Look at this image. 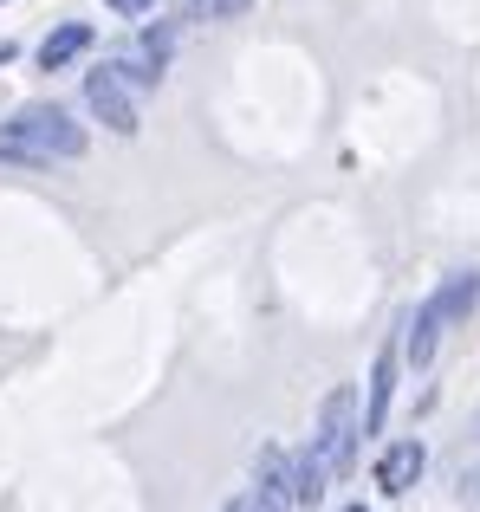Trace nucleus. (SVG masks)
<instances>
[{"label": "nucleus", "mask_w": 480, "mask_h": 512, "mask_svg": "<svg viewBox=\"0 0 480 512\" xmlns=\"http://www.w3.org/2000/svg\"><path fill=\"white\" fill-rule=\"evenodd\" d=\"M0 156H7V163H33V169L39 163H72V156H85V130H78L59 104H26V111L0 130Z\"/></svg>", "instance_id": "nucleus-1"}, {"label": "nucleus", "mask_w": 480, "mask_h": 512, "mask_svg": "<svg viewBox=\"0 0 480 512\" xmlns=\"http://www.w3.org/2000/svg\"><path fill=\"white\" fill-rule=\"evenodd\" d=\"M474 299H480V279H474V273H455V279H448V286L416 312V325H409V363H416V370L435 357L442 331H448V325H461V318L474 312Z\"/></svg>", "instance_id": "nucleus-2"}, {"label": "nucleus", "mask_w": 480, "mask_h": 512, "mask_svg": "<svg viewBox=\"0 0 480 512\" xmlns=\"http://www.w3.org/2000/svg\"><path fill=\"white\" fill-rule=\"evenodd\" d=\"M312 448H318V461L331 467V480L351 474V461H357V389H351V383H338V389L325 396L318 428H312Z\"/></svg>", "instance_id": "nucleus-3"}, {"label": "nucleus", "mask_w": 480, "mask_h": 512, "mask_svg": "<svg viewBox=\"0 0 480 512\" xmlns=\"http://www.w3.org/2000/svg\"><path fill=\"white\" fill-rule=\"evenodd\" d=\"M85 104H91V111H98L104 124L117 130V137H137V130H143V124H137V104H130L124 78H117L111 65H104V72H91V78H85Z\"/></svg>", "instance_id": "nucleus-4"}, {"label": "nucleus", "mask_w": 480, "mask_h": 512, "mask_svg": "<svg viewBox=\"0 0 480 512\" xmlns=\"http://www.w3.org/2000/svg\"><path fill=\"white\" fill-rule=\"evenodd\" d=\"M286 487H292V506H318V500H325L331 467L318 461V448H312V441H305V448L286 461Z\"/></svg>", "instance_id": "nucleus-5"}, {"label": "nucleus", "mask_w": 480, "mask_h": 512, "mask_svg": "<svg viewBox=\"0 0 480 512\" xmlns=\"http://www.w3.org/2000/svg\"><path fill=\"white\" fill-rule=\"evenodd\" d=\"M390 389H396V344L377 357V370H370V396H364V415H357V435H377L383 415H390Z\"/></svg>", "instance_id": "nucleus-6"}, {"label": "nucleus", "mask_w": 480, "mask_h": 512, "mask_svg": "<svg viewBox=\"0 0 480 512\" xmlns=\"http://www.w3.org/2000/svg\"><path fill=\"white\" fill-rule=\"evenodd\" d=\"M422 461H429V454H422V441H396V448L377 461V487L383 493H409L422 480Z\"/></svg>", "instance_id": "nucleus-7"}, {"label": "nucleus", "mask_w": 480, "mask_h": 512, "mask_svg": "<svg viewBox=\"0 0 480 512\" xmlns=\"http://www.w3.org/2000/svg\"><path fill=\"white\" fill-rule=\"evenodd\" d=\"M253 512H292V487H286V454L266 448L260 454V487H253Z\"/></svg>", "instance_id": "nucleus-8"}, {"label": "nucleus", "mask_w": 480, "mask_h": 512, "mask_svg": "<svg viewBox=\"0 0 480 512\" xmlns=\"http://www.w3.org/2000/svg\"><path fill=\"white\" fill-rule=\"evenodd\" d=\"M91 46V26H59V33H46V46H39V65H46V72H59V65H72L78 52Z\"/></svg>", "instance_id": "nucleus-9"}, {"label": "nucleus", "mask_w": 480, "mask_h": 512, "mask_svg": "<svg viewBox=\"0 0 480 512\" xmlns=\"http://www.w3.org/2000/svg\"><path fill=\"white\" fill-rule=\"evenodd\" d=\"M247 7H253V0H182L189 20H240Z\"/></svg>", "instance_id": "nucleus-10"}, {"label": "nucleus", "mask_w": 480, "mask_h": 512, "mask_svg": "<svg viewBox=\"0 0 480 512\" xmlns=\"http://www.w3.org/2000/svg\"><path fill=\"white\" fill-rule=\"evenodd\" d=\"M104 7H117V13H124V20H143V13H156V7H163V0H104Z\"/></svg>", "instance_id": "nucleus-11"}, {"label": "nucleus", "mask_w": 480, "mask_h": 512, "mask_svg": "<svg viewBox=\"0 0 480 512\" xmlns=\"http://www.w3.org/2000/svg\"><path fill=\"white\" fill-rule=\"evenodd\" d=\"M228 512H253V506H247V500H228Z\"/></svg>", "instance_id": "nucleus-12"}, {"label": "nucleus", "mask_w": 480, "mask_h": 512, "mask_svg": "<svg viewBox=\"0 0 480 512\" xmlns=\"http://www.w3.org/2000/svg\"><path fill=\"white\" fill-rule=\"evenodd\" d=\"M7 59H13V46H7V39H0V65H7Z\"/></svg>", "instance_id": "nucleus-13"}, {"label": "nucleus", "mask_w": 480, "mask_h": 512, "mask_svg": "<svg viewBox=\"0 0 480 512\" xmlns=\"http://www.w3.org/2000/svg\"><path fill=\"white\" fill-rule=\"evenodd\" d=\"M351 512H370V506H351Z\"/></svg>", "instance_id": "nucleus-14"}, {"label": "nucleus", "mask_w": 480, "mask_h": 512, "mask_svg": "<svg viewBox=\"0 0 480 512\" xmlns=\"http://www.w3.org/2000/svg\"><path fill=\"white\" fill-rule=\"evenodd\" d=\"M0 7H7V0H0Z\"/></svg>", "instance_id": "nucleus-15"}]
</instances>
